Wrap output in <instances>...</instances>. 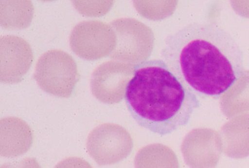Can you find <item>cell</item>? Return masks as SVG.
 <instances>
[{
    "label": "cell",
    "mask_w": 249,
    "mask_h": 168,
    "mask_svg": "<svg viewBox=\"0 0 249 168\" xmlns=\"http://www.w3.org/2000/svg\"><path fill=\"white\" fill-rule=\"evenodd\" d=\"M34 77L46 93L68 98L72 94L80 76L73 58L65 51L54 49L40 57Z\"/></svg>",
    "instance_id": "obj_3"
},
{
    "label": "cell",
    "mask_w": 249,
    "mask_h": 168,
    "mask_svg": "<svg viewBox=\"0 0 249 168\" xmlns=\"http://www.w3.org/2000/svg\"><path fill=\"white\" fill-rule=\"evenodd\" d=\"M164 1H133L134 6L140 14L151 20H160L165 19L170 16V13L161 11L163 7L168 6H163Z\"/></svg>",
    "instance_id": "obj_15"
},
{
    "label": "cell",
    "mask_w": 249,
    "mask_h": 168,
    "mask_svg": "<svg viewBox=\"0 0 249 168\" xmlns=\"http://www.w3.org/2000/svg\"><path fill=\"white\" fill-rule=\"evenodd\" d=\"M33 142V131L25 121L17 117L0 120L1 156L13 158L24 154L31 148Z\"/></svg>",
    "instance_id": "obj_10"
},
{
    "label": "cell",
    "mask_w": 249,
    "mask_h": 168,
    "mask_svg": "<svg viewBox=\"0 0 249 168\" xmlns=\"http://www.w3.org/2000/svg\"><path fill=\"white\" fill-rule=\"evenodd\" d=\"M221 112L227 118L249 112V70L243 71L234 84L222 95Z\"/></svg>",
    "instance_id": "obj_12"
},
{
    "label": "cell",
    "mask_w": 249,
    "mask_h": 168,
    "mask_svg": "<svg viewBox=\"0 0 249 168\" xmlns=\"http://www.w3.org/2000/svg\"><path fill=\"white\" fill-rule=\"evenodd\" d=\"M117 37L110 24L100 20L80 22L70 37L71 49L80 58L94 61L110 56L116 49Z\"/></svg>",
    "instance_id": "obj_6"
},
{
    "label": "cell",
    "mask_w": 249,
    "mask_h": 168,
    "mask_svg": "<svg viewBox=\"0 0 249 168\" xmlns=\"http://www.w3.org/2000/svg\"><path fill=\"white\" fill-rule=\"evenodd\" d=\"M34 8L31 1H0L1 26L7 29L28 27L33 20Z\"/></svg>",
    "instance_id": "obj_14"
},
{
    "label": "cell",
    "mask_w": 249,
    "mask_h": 168,
    "mask_svg": "<svg viewBox=\"0 0 249 168\" xmlns=\"http://www.w3.org/2000/svg\"><path fill=\"white\" fill-rule=\"evenodd\" d=\"M222 150L232 159L249 156V112L236 115L220 130Z\"/></svg>",
    "instance_id": "obj_11"
},
{
    "label": "cell",
    "mask_w": 249,
    "mask_h": 168,
    "mask_svg": "<svg viewBox=\"0 0 249 168\" xmlns=\"http://www.w3.org/2000/svg\"><path fill=\"white\" fill-rule=\"evenodd\" d=\"M0 168H42L36 158H26L22 160L7 162Z\"/></svg>",
    "instance_id": "obj_17"
},
{
    "label": "cell",
    "mask_w": 249,
    "mask_h": 168,
    "mask_svg": "<svg viewBox=\"0 0 249 168\" xmlns=\"http://www.w3.org/2000/svg\"><path fill=\"white\" fill-rule=\"evenodd\" d=\"M54 168H93L85 159L79 157H69L63 159Z\"/></svg>",
    "instance_id": "obj_16"
},
{
    "label": "cell",
    "mask_w": 249,
    "mask_h": 168,
    "mask_svg": "<svg viewBox=\"0 0 249 168\" xmlns=\"http://www.w3.org/2000/svg\"><path fill=\"white\" fill-rule=\"evenodd\" d=\"M161 55L185 86L215 98L224 94L244 71L238 44L213 22L190 23L169 35Z\"/></svg>",
    "instance_id": "obj_1"
},
{
    "label": "cell",
    "mask_w": 249,
    "mask_h": 168,
    "mask_svg": "<svg viewBox=\"0 0 249 168\" xmlns=\"http://www.w3.org/2000/svg\"><path fill=\"white\" fill-rule=\"evenodd\" d=\"M135 75V65L122 61H106L93 72L90 79L91 93L100 102H120L126 95L128 84Z\"/></svg>",
    "instance_id": "obj_7"
},
{
    "label": "cell",
    "mask_w": 249,
    "mask_h": 168,
    "mask_svg": "<svg viewBox=\"0 0 249 168\" xmlns=\"http://www.w3.org/2000/svg\"><path fill=\"white\" fill-rule=\"evenodd\" d=\"M87 147L90 156L99 165H110L130 154L133 140L122 126L106 123L97 126L89 133Z\"/></svg>",
    "instance_id": "obj_5"
},
{
    "label": "cell",
    "mask_w": 249,
    "mask_h": 168,
    "mask_svg": "<svg viewBox=\"0 0 249 168\" xmlns=\"http://www.w3.org/2000/svg\"><path fill=\"white\" fill-rule=\"evenodd\" d=\"M116 32V49L110 55L115 61L136 65L146 61L154 45V35L149 26L132 18H122L110 22Z\"/></svg>",
    "instance_id": "obj_4"
},
{
    "label": "cell",
    "mask_w": 249,
    "mask_h": 168,
    "mask_svg": "<svg viewBox=\"0 0 249 168\" xmlns=\"http://www.w3.org/2000/svg\"><path fill=\"white\" fill-rule=\"evenodd\" d=\"M125 100L138 124L160 135L186 125L199 106L193 91L180 81L162 59L135 65Z\"/></svg>",
    "instance_id": "obj_2"
},
{
    "label": "cell",
    "mask_w": 249,
    "mask_h": 168,
    "mask_svg": "<svg viewBox=\"0 0 249 168\" xmlns=\"http://www.w3.org/2000/svg\"><path fill=\"white\" fill-rule=\"evenodd\" d=\"M135 168H179L175 152L161 143L141 148L135 158Z\"/></svg>",
    "instance_id": "obj_13"
},
{
    "label": "cell",
    "mask_w": 249,
    "mask_h": 168,
    "mask_svg": "<svg viewBox=\"0 0 249 168\" xmlns=\"http://www.w3.org/2000/svg\"><path fill=\"white\" fill-rule=\"evenodd\" d=\"M33 52L28 42L18 36L0 38V80L17 83L22 80L31 67Z\"/></svg>",
    "instance_id": "obj_9"
},
{
    "label": "cell",
    "mask_w": 249,
    "mask_h": 168,
    "mask_svg": "<svg viewBox=\"0 0 249 168\" xmlns=\"http://www.w3.org/2000/svg\"><path fill=\"white\" fill-rule=\"evenodd\" d=\"M221 152V136L212 129H194L182 142V155L189 168H215Z\"/></svg>",
    "instance_id": "obj_8"
}]
</instances>
